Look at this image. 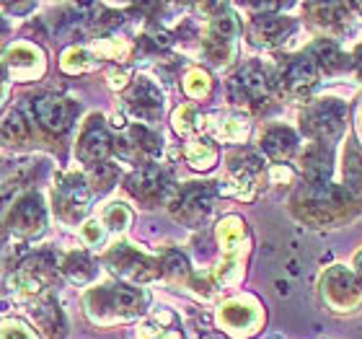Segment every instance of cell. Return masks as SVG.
<instances>
[{
  "instance_id": "obj_33",
  "label": "cell",
  "mask_w": 362,
  "mask_h": 339,
  "mask_svg": "<svg viewBox=\"0 0 362 339\" xmlns=\"http://www.w3.org/2000/svg\"><path fill=\"white\" fill-rule=\"evenodd\" d=\"M357 135L362 137V109H360V114H357Z\"/></svg>"
},
{
  "instance_id": "obj_30",
  "label": "cell",
  "mask_w": 362,
  "mask_h": 339,
  "mask_svg": "<svg viewBox=\"0 0 362 339\" xmlns=\"http://www.w3.org/2000/svg\"><path fill=\"white\" fill-rule=\"evenodd\" d=\"M83 236H86V241L96 243V241H101V239H104V231H101V226H98V223H86Z\"/></svg>"
},
{
  "instance_id": "obj_8",
  "label": "cell",
  "mask_w": 362,
  "mask_h": 339,
  "mask_svg": "<svg viewBox=\"0 0 362 339\" xmlns=\"http://www.w3.org/2000/svg\"><path fill=\"white\" fill-rule=\"evenodd\" d=\"M218 321L226 332L235 334V337H249V334H254L262 326L264 314H262V306L257 301L235 298V301H228L218 311Z\"/></svg>"
},
{
  "instance_id": "obj_21",
  "label": "cell",
  "mask_w": 362,
  "mask_h": 339,
  "mask_svg": "<svg viewBox=\"0 0 362 339\" xmlns=\"http://www.w3.org/2000/svg\"><path fill=\"white\" fill-rule=\"evenodd\" d=\"M187 161L189 166L197 168V171H207L218 161V148L210 140H192L187 145Z\"/></svg>"
},
{
  "instance_id": "obj_16",
  "label": "cell",
  "mask_w": 362,
  "mask_h": 339,
  "mask_svg": "<svg viewBox=\"0 0 362 339\" xmlns=\"http://www.w3.org/2000/svg\"><path fill=\"white\" fill-rule=\"evenodd\" d=\"M262 151L269 156L272 161H277V163H287L290 159L298 156L300 151V137L298 132L285 125H277V127H269L262 135Z\"/></svg>"
},
{
  "instance_id": "obj_32",
  "label": "cell",
  "mask_w": 362,
  "mask_h": 339,
  "mask_svg": "<svg viewBox=\"0 0 362 339\" xmlns=\"http://www.w3.org/2000/svg\"><path fill=\"white\" fill-rule=\"evenodd\" d=\"M355 65H357V73H362V47H357V52H355Z\"/></svg>"
},
{
  "instance_id": "obj_28",
  "label": "cell",
  "mask_w": 362,
  "mask_h": 339,
  "mask_svg": "<svg viewBox=\"0 0 362 339\" xmlns=\"http://www.w3.org/2000/svg\"><path fill=\"white\" fill-rule=\"evenodd\" d=\"M90 179H93V184H96V189H109L114 184V179H117V168L112 166V163H98V166H93V171H90Z\"/></svg>"
},
{
  "instance_id": "obj_25",
  "label": "cell",
  "mask_w": 362,
  "mask_h": 339,
  "mask_svg": "<svg viewBox=\"0 0 362 339\" xmlns=\"http://www.w3.org/2000/svg\"><path fill=\"white\" fill-rule=\"evenodd\" d=\"M23 135H26V125H23V117L18 112L11 114V117L0 125V137L8 140V143H21Z\"/></svg>"
},
{
  "instance_id": "obj_29",
  "label": "cell",
  "mask_w": 362,
  "mask_h": 339,
  "mask_svg": "<svg viewBox=\"0 0 362 339\" xmlns=\"http://www.w3.org/2000/svg\"><path fill=\"white\" fill-rule=\"evenodd\" d=\"M0 339H34L23 326L18 324H6L0 326Z\"/></svg>"
},
{
  "instance_id": "obj_18",
  "label": "cell",
  "mask_w": 362,
  "mask_h": 339,
  "mask_svg": "<svg viewBox=\"0 0 362 339\" xmlns=\"http://www.w3.org/2000/svg\"><path fill=\"white\" fill-rule=\"evenodd\" d=\"M332 151L324 143H313L300 153V171L305 184H324L332 173Z\"/></svg>"
},
{
  "instance_id": "obj_15",
  "label": "cell",
  "mask_w": 362,
  "mask_h": 339,
  "mask_svg": "<svg viewBox=\"0 0 362 339\" xmlns=\"http://www.w3.org/2000/svg\"><path fill=\"white\" fill-rule=\"evenodd\" d=\"M11 226L21 236H37L39 231H45V207L39 195H26L21 197L16 207L11 210Z\"/></svg>"
},
{
  "instance_id": "obj_7",
  "label": "cell",
  "mask_w": 362,
  "mask_h": 339,
  "mask_svg": "<svg viewBox=\"0 0 362 339\" xmlns=\"http://www.w3.org/2000/svg\"><path fill=\"white\" fill-rule=\"evenodd\" d=\"M212 200H215V189L207 187V184H187L184 189H179L171 200V215L181 223H189V226H197L204 215H210L212 210Z\"/></svg>"
},
{
  "instance_id": "obj_4",
  "label": "cell",
  "mask_w": 362,
  "mask_h": 339,
  "mask_svg": "<svg viewBox=\"0 0 362 339\" xmlns=\"http://www.w3.org/2000/svg\"><path fill=\"white\" fill-rule=\"evenodd\" d=\"M321 295L326 306H332V311H341V314L355 311L362 303V280L357 277V272L337 264L321 280Z\"/></svg>"
},
{
  "instance_id": "obj_17",
  "label": "cell",
  "mask_w": 362,
  "mask_h": 339,
  "mask_svg": "<svg viewBox=\"0 0 362 339\" xmlns=\"http://www.w3.org/2000/svg\"><path fill=\"white\" fill-rule=\"evenodd\" d=\"M298 29V23L287 16H257L251 23V37L259 45H282L293 31Z\"/></svg>"
},
{
  "instance_id": "obj_5",
  "label": "cell",
  "mask_w": 362,
  "mask_h": 339,
  "mask_svg": "<svg viewBox=\"0 0 362 339\" xmlns=\"http://www.w3.org/2000/svg\"><path fill=\"white\" fill-rule=\"evenodd\" d=\"M127 192L135 197L137 202L156 207L163 200H168V195L174 192L168 173L156 163H143L135 173H129L127 179Z\"/></svg>"
},
{
  "instance_id": "obj_13",
  "label": "cell",
  "mask_w": 362,
  "mask_h": 339,
  "mask_svg": "<svg viewBox=\"0 0 362 339\" xmlns=\"http://www.w3.org/2000/svg\"><path fill=\"white\" fill-rule=\"evenodd\" d=\"M90 202V187L83 176H65V179L57 184V207L65 218L76 220L81 218L86 210H88Z\"/></svg>"
},
{
  "instance_id": "obj_31",
  "label": "cell",
  "mask_w": 362,
  "mask_h": 339,
  "mask_svg": "<svg viewBox=\"0 0 362 339\" xmlns=\"http://www.w3.org/2000/svg\"><path fill=\"white\" fill-rule=\"evenodd\" d=\"M355 272H357V277L362 280V251H357L355 254Z\"/></svg>"
},
{
  "instance_id": "obj_6",
  "label": "cell",
  "mask_w": 362,
  "mask_h": 339,
  "mask_svg": "<svg viewBox=\"0 0 362 339\" xmlns=\"http://www.w3.org/2000/svg\"><path fill=\"white\" fill-rule=\"evenodd\" d=\"M318 78H321V70H318L316 60L310 54H298L287 62L285 70L279 73L277 86L285 91L290 98H308L318 86Z\"/></svg>"
},
{
  "instance_id": "obj_9",
  "label": "cell",
  "mask_w": 362,
  "mask_h": 339,
  "mask_svg": "<svg viewBox=\"0 0 362 339\" xmlns=\"http://www.w3.org/2000/svg\"><path fill=\"white\" fill-rule=\"evenodd\" d=\"M272 78L262 65L251 62L246 68L238 70V76L230 81V93L238 101H246V104H262L267 101L272 93Z\"/></svg>"
},
{
  "instance_id": "obj_20",
  "label": "cell",
  "mask_w": 362,
  "mask_h": 339,
  "mask_svg": "<svg viewBox=\"0 0 362 339\" xmlns=\"http://www.w3.org/2000/svg\"><path fill=\"white\" fill-rule=\"evenodd\" d=\"M119 143H124V148H122L124 159H132V161L153 159V156L160 151L158 135H153L151 130H145L143 125H135V127H129L127 135L122 137Z\"/></svg>"
},
{
  "instance_id": "obj_22",
  "label": "cell",
  "mask_w": 362,
  "mask_h": 339,
  "mask_svg": "<svg viewBox=\"0 0 362 339\" xmlns=\"http://www.w3.org/2000/svg\"><path fill=\"white\" fill-rule=\"evenodd\" d=\"M215 135L220 140H226V143H243L249 137V120L246 117H235V114L223 117V122L215 130Z\"/></svg>"
},
{
  "instance_id": "obj_3",
  "label": "cell",
  "mask_w": 362,
  "mask_h": 339,
  "mask_svg": "<svg viewBox=\"0 0 362 339\" xmlns=\"http://www.w3.org/2000/svg\"><path fill=\"white\" fill-rule=\"evenodd\" d=\"M344 122H347V106L341 98H313L303 109V132L313 137V143L326 145L337 140L344 130Z\"/></svg>"
},
{
  "instance_id": "obj_2",
  "label": "cell",
  "mask_w": 362,
  "mask_h": 339,
  "mask_svg": "<svg viewBox=\"0 0 362 339\" xmlns=\"http://www.w3.org/2000/svg\"><path fill=\"white\" fill-rule=\"evenodd\" d=\"M145 295L129 285H104L86 295L88 316L96 324H119L129 321L143 311Z\"/></svg>"
},
{
  "instance_id": "obj_19",
  "label": "cell",
  "mask_w": 362,
  "mask_h": 339,
  "mask_svg": "<svg viewBox=\"0 0 362 339\" xmlns=\"http://www.w3.org/2000/svg\"><path fill=\"white\" fill-rule=\"evenodd\" d=\"M310 57L316 60L318 70H324V73H344V70L352 68V60H349V54L341 50L337 42L332 39H316L313 45H310Z\"/></svg>"
},
{
  "instance_id": "obj_11",
  "label": "cell",
  "mask_w": 362,
  "mask_h": 339,
  "mask_svg": "<svg viewBox=\"0 0 362 339\" xmlns=\"http://www.w3.org/2000/svg\"><path fill=\"white\" fill-rule=\"evenodd\" d=\"M124 104H127L129 114L137 117L140 122H153L160 117L163 96H160V91L156 88L148 78H140L135 86H129L127 96H124Z\"/></svg>"
},
{
  "instance_id": "obj_1",
  "label": "cell",
  "mask_w": 362,
  "mask_h": 339,
  "mask_svg": "<svg viewBox=\"0 0 362 339\" xmlns=\"http://www.w3.org/2000/svg\"><path fill=\"white\" fill-rule=\"evenodd\" d=\"M357 197L347 187L337 184H305L295 195V215L308 220L310 226H337L355 215Z\"/></svg>"
},
{
  "instance_id": "obj_14",
  "label": "cell",
  "mask_w": 362,
  "mask_h": 339,
  "mask_svg": "<svg viewBox=\"0 0 362 339\" xmlns=\"http://www.w3.org/2000/svg\"><path fill=\"white\" fill-rule=\"evenodd\" d=\"M109 264H112V270L117 272V275H122V277H127V280H137V282L153 280L158 275L156 262L145 259L143 254L132 251L129 246H117V249L109 254Z\"/></svg>"
},
{
  "instance_id": "obj_12",
  "label": "cell",
  "mask_w": 362,
  "mask_h": 339,
  "mask_svg": "<svg viewBox=\"0 0 362 339\" xmlns=\"http://www.w3.org/2000/svg\"><path fill=\"white\" fill-rule=\"evenodd\" d=\"M112 151H114V137L109 135V130L101 125V120L93 117L90 125L86 127V132L81 135L78 156H81V161L90 163V166H98V163H106V159L112 156Z\"/></svg>"
},
{
  "instance_id": "obj_10",
  "label": "cell",
  "mask_w": 362,
  "mask_h": 339,
  "mask_svg": "<svg viewBox=\"0 0 362 339\" xmlns=\"http://www.w3.org/2000/svg\"><path fill=\"white\" fill-rule=\"evenodd\" d=\"M37 109V120L42 122V127H47L49 132H65V130L76 122L78 106L70 98L54 96V93H45L34 101Z\"/></svg>"
},
{
  "instance_id": "obj_23",
  "label": "cell",
  "mask_w": 362,
  "mask_h": 339,
  "mask_svg": "<svg viewBox=\"0 0 362 339\" xmlns=\"http://www.w3.org/2000/svg\"><path fill=\"white\" fill-rule=\"evenodd\" d=\"M62 272H65L73 282H88V280H93V275H96V267H93L88 254H81V251H78V254H70L68 259H65Z\"/></svg>"
},
{
  "instance_id": "obj_24",
  "label": "cell",
  "mask_w": 362,
  "mask_h": 339,
  "mask_svg": "<svg viewBox=\"0 0 362 339\" xmlns=\"http://www.w3.org/2000/svg\"><path fill=\"white\" fill-rule=\"evenodd\" d=\"M212 88V78L204 73L202 68H192L184 76V91H187L192 98H204Z\"/></svg>"
},
{
  "instance_id": "obj_26",
  "label": "cell",
  "mask_w": 362,
  "mask_h": 339,
  "mask_svg": "<svg viewBox=\"0 0 362 339\" xmlns=\"http://www.w3.org/2000/svg\"><path fill=\"white\" fill-rule=\"evenodd\" d=\"M197 112L192 109V106H179L176 109V114H174V127H176V132L179 135H192L197 130Z\"/></svg>"
},
{
  "instance_id": "obj_27",
  "label": "cell",
  "mask_w": 362,
  "mask_h": 339,
  "mask_svg": "<svg viewBox=\"0 0 362 339\" xmlns=\"http://www.w3.org/2000/svg\"><path fill=\"white\" fill-rule=\"evenodd\" d=\"M129 218H132V215H129V210L122 202L109 205V207H106V212H104L106 228H112V231H122V228H127Z\"/></svg>"
}]
</instances>
